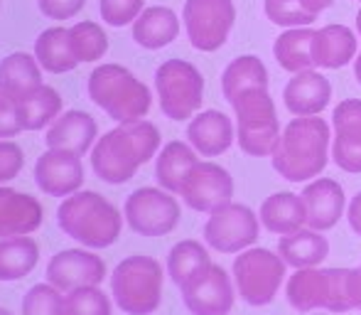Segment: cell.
Listing matches in <instances>:
<instances>
[{
	"label": "cell",
	"instance_id": "cell-46",
	"mask_svg": "<svg viewBox=\"0 0 361 315\" xmlns=\"http://www.w3.org/2000/svg\"><path fill=\"white\" fill-rule=\"evenodd\" d=\"M357 32H359V40H361V8H359V15H357Z\"/></svg>",
	"mask_w": 361,
	"mask_h": 315
},
{
	"label": "cell",
	"instance_id": "cell-10",
	"mask_svg": "<svg viewBox=\"0 0 361 315\" xmlns=\"http://www.w3.org/2000/svg\"><path fill=\"white\" fill-rule=\"evenodd\" d=\"M180 202L162 187H138L126 197L123 220L140 237H165L180 225Z\"/></svg>",
	"mask_w": 361,
	"mask_h": 315
},
{
	"label": "cell",
	"instance_id": "cell-37",
	"mask_svg": "<svg viewBox=\"0 0 361 315\" xmlns=\"http://www.w3.org/2000/svg\"><path fill=\"white\" fill-rule=\"evenodd\" d=\"M23 315H67L64 293L52 283H35L23 296Z\"/></svg>",
	"mask_w": 361,
	"mask_h": 315
},
{
	"label": "cell",
	"instance_id": "cell-36",
	"mask_svg": "<svg viewBox=\"0 0 361 315\" xmlns=\"http://www.w3.org/2000/svg\"><path fill=\"white\" fill-rule=\"evenodd\" d=\"M67 315H114V303L101 286H84L64 293Z\"/></svg>",
	"mask_w": 361,
	"mask_h": 315
},
{
	"label": "cell",
	"instance_id": "cell-6",
	"mask_svg": "<svg viewBox=\"0 0 361 315\" xmlns=\"http://www.w3.org/2000/svg\"><path fill=\"white\" fill-rule=\"evenodd\" d=\"M236 114V143L251 158L273 155L281 141V124H278L276 104H273L268 86H251L236 94L231 101Z\"/></svg>",
	"mask_w": 361,
	"mask_h": 315
},
{
	"label": "cell",
	"instance_id": "cell-21",
	"mask_svg": "<svg viewBox=\"0 0 361 315\" xmlns=\"http://www.w3.org/2000/svg\"><path fill=\"white\" fill-rule=\"evenodd\" d=\"M307 207V227L314 232H327L339 222L344 212V190L332 177H317L302 190Z\"/></svg>",
	"mask_w": 361,
	"mask_h": 315
},
{
	"label": "cell",
	"instance_id": "cell-42",
	"mask_svg": "<svg viewBox=\"0 0 361 315\" xmlns=\"http://www.w3.org/2000/svg\"><path fill=\"white\" fill-rule=\"evenodd\" d=\"M86 0H37V8L49 20H72L81 13Z\"/></svg>",
	"mask_w": 361,
	"mask_h": 315
},
{
	"label": "cell",
	"instance_id": "cell-16",
	"mask_svg": "<svg viewBox=\"0 0 361 315\" xmlns=\"http://www.w3.org/2000/svg\"><path fill=\"white\" fill-rule=\"evenodd\" d=\"M35 182L49 197H69L84 185L81 155L72 150L47 148L35 162Z\"/></svg>",
	"mask_w": 361,
	"mask_h": 315
},
{
	"label": "cell",
	"instance_id": "cell-7",
	"mask_svg": "<svg viewBox=\"0 0 361 315\" xmlns=\"http://www.w3.org/2000/svg\"><path fill=\"white\" fill-rule=\"evenodd\" d=\"M288 303L300 313L329 311L347 313L349 303V268H295L286 286Z\"/></svg>",
	"mask_w": 361,
	"mask_h": 315
},
{
	"label": "cell",
	"instance_id": "cell-31",
	"mask_svg": "<svg viewBox=\"0 0 361 315\" xmlns=\"http://www.w3.org/2000/svg\"><path fill=\"white\" fill-rule=\"evenodd\" d=\"M39 261V246L32 237L0 239V281L13 283L30 276Z\"/></svg>",
	"mask_w": 361,
	"mask_h": 315
},
{
	"label": "cell",
	"instance_id": "cell-12",
	"mask_svg": "<svg viewBox=\"0 0 361 315\" xmlns=\"http://www.w3.org/2000/svg\"><path fill=\"white\" fill-rule=\"evenodd\" d=\"M261 222L256 212L246 205H228L219 207L204 222V242L214 251L221 254H241L258 239Z\"/></svg>",
	"mask_w": 361,
	"mask_h": 315
},
{
	"label": "cell",
	"instance_id": "cell-32",
	"mask_svg": "<svg viewBox=\"0 0 361 315\" xmlns=\"http://www.w3.org/2000/svg\"><path fill=\"white\" fill-rule=\"evenodd\" d=\"M15 104H18L20 121H23L25 131L49 129V124L62 114V96L47 84L37 86V89L30 91L23 99H18Z\"/></svg>",
	"mask_w": 361,
	"mask_h": 315
},
{
	"label": "cell",
	"instance_id": "cell-33",
	"mask_svg": "<svg viewBox=\"0 0 361 315\" xmlns=\"http://www.w3.org/2000/svg\"><path fill=\"white\" fill-rule=\"evenodd\" d=\"M312 37L314 30L310 28H295L283 32L273 44V54H276V62L281 64V69H286L290 74L312 69Z\"/></svg>",
	"mask_w": 361,
	"mask_h": 315
},
{
	"label": "cell",
	"instance_id": "cell-2",
	"mask_svg": "<svg viewBox=\"0 0 361 315\" xmlns=\"http://www.w3.org/2000/svg\"><path fill=\"white\" fill-rule=\"evenodd\" d=\"M329 126L317 116H298L281 133L273 150V167L288 182H307L327 167Z\"/></svg>",
	"mask_w": 361,
	"mask_h": 315
},
{
	"label": "cell",
	"instance_id": "cell-29",
	"mask_svg": "<svg viewBox=\"0 0 361 315\" xmlns=\"http://www.w3.org/2000/svg\"><path fill=\"white\" fill-rule=\"evenodd\" d=\"M35 57L44 72L67 74L76 64H81L74 54L69 28H47L35 40Z\"/></svg>",
	"mask_w": 361,
	"mask_h": 315
},
{
	"label": "cell",
	"instance_id": "cell-30",
	"mask_svg": "<svg viewBox=\"0 0 361 315\" xmlns=\"http://www.w3.org/2000/svg\"><path fill=\"white\" fill-rule=\"evenodd\" d=\"M212 266V256L207 246L197 239H182L167 254V276L177 288L187 286L192 278H197L202 271Z\"/></svg>",
	"mask_w": 361,
	"mask_h": 315
},
{
	"label": "cell",
	"instance_id": "cell-3",
	"mask_svg": "<svg viewBox=\"0 0 361 315\" xmlns=\"http://www.w3.org/2000/svg\"><path fill=\"white\" fill-rule=\"evenodd\" d=\"M123 215L114 202L94 190H79L64 197L57 207V225L69 239L86 249H109L118 242L123 230Z\"/></svg>",
	"mask_w": 361,
	"mask_h": 315
},
{
	"label": "cell",
	"instance_id": "cell-40",
	"mask_svg": "<svg viewBox=\"0 0 361 315\" xmlns=\"http://www.w3.org/2000/svg\"><path fill=\"white\" fill-rule=\"evenodd\" d=\"M25 167V153L15 141H0V185L15 180Z\"/></svg>",
	"mask_w": 361,
	"mask_h": 315
},
{
	"label": "cell",
	"instance_id": "cell-47",
	"mask_svg": "<svg viewBox=\"0 0 361 315\" xmlns=\"http://www.w3.org/2000/svg\"><path fill=\"white\" fill-rule=\"evenodd\" d=\"M0 315H13V313H10L8 308H3V306H0Z\"/></svg>",
	"mask_w": 361,
	"mask_h": 315
},
{
	"label": "cell",
	"instance_id": "cell-25",
	"mask_svg": "<svg viewBox=\"0 0 361 315\" xmlns=\"http://www.w3.org/2000/svg\"><path fill=\"white\" fill-rule=\"evenodd\" d=\"M197 150L190 143L182 141H170L167 145H162V150L155 158V180L162 190L180 195L182 185H185L187 175L192 172V167L197 165Z\"/></svg>",
	"mask_w": 361,
	"mask_h": 315
},
{
	"label": "cell",
	"instance_id": "cell-18",
	"mask_svg": "<svg viewBox=\"0 0 361 315\" xmlns=\"http://www.w3.org/2000/svg\"><path fill=\"white\" fill-rule=\"evenodd\" d=\"M42 220L44 210L37 197L0 185V239L35 234Z\"/></svg>",
	"mask_w": 361,
	"mask_h": 315
},
{
	"label": "cell",
	"instance_id": "cell-45",
	"mask_svg": "<svg viewBox=\"0 0 361 315\" xmlns=\"http://www.w3.org/2000/svg\"><path fill=\"white\" fill-rule=\"evenodd\" d=\"M354 77H357V81L361 84V52L354 57Z\"/></svg>",
	"mask_w": 361,
	"mask_h": 315
},
{
	"label": "cell",
	"instance_id": "cell-5",
	"mask_svg": "<svg viewBox=\"0 0 361 315\" xmlns=\"http://www.w3.org/2000/svg\"><path fill=\"white\" fill-rule=\"evenodd\" d=\"M162 263L145 254L126 256L111 273V296L118 311L128 315H150L162 303Z\"/></svg>",
	"mask_w": 361,
	"mask_h": 315
},
{
	"label": "cell",
	"instance_id": "cell-39",
	"mask_svg": "<svg viewBox=\"0 0 361 315\" xmlns=\"http://www.w3.org/2000/svg\"><path fill=\"white\" fill-rule=\"evenodd\" d=\"M143 5L145 0H101L99 13L101 20L111 28H126L138 20V15L145 10Z\"/></svg>",
	"mask_w": 361,
	"mask_h": 315
},
{
	"label": "cell",
	"instance_id": "cell-34",
	"mask_svg": "<svg viewBox=\"0 0 361 315\" xmlns=\"http://www.w3.org/2000/svg\"><path fill=\"white\" fill-rule=\"evenodd\" d=\"M251 86H268V69L253 54L236 57L221 74V91L224 99L231 101L236 94L251 89Z\"/></svg>",
	"mask_w": 361,
	"mask_h": 315
},
{
	"label": "cell",
	"instance_id": "cell-26",
	"mask_svg": "<svg viewBox=\"0 0 361 315\" xmlns=\"http://www.w3.org/2000/svg\"><path fill=\"white\" fill-rule=\"evenodd\" d=\"M42 86V67L27 52H13L0 59V91L13 101Z\"/></svg>",
	"mask_w": 361,
	"mask_h": 315
},
{
	"label": "cell",
	"instance_id": "cell-28",
	"mask_svg": "<svg viewBox=\"0 0 361 315\" xmlns=\"http://www.w3.org/2000/svg\"><path fill=\"white\" fill-rule=\"evenodd\" d=\"M278 254L293 268L319 266L329 256V242L327 237H322V232L298 230L278 239Z\"/></svg>",
	"mask_w": 361,
	"mask_h": 315
},
{
	"label": "cell",
	"instance_id": "cell-4",
	"mask_svg": "<svg viewBox=\"0 0 361 315\" xmlns=\"http://www.w3.org/2000/svg\"><path fill=\"white\" fill-rule=\"evenodd\" d=\"M86 91L89 99L118 124L145 119L152 106L150 89L121 64H99L86 79Z\"/></svg>",
	"mask_w": 361,
	"mask_h": 315
},
{
	"label": "cell",
	"instance_id": "cell-22",
	"mask_svg": "<svg viewBox=\"0 0 361 315\" xmlns=\"http://www.w3.org/2000/svg\"><path fill=\"white\" fill-rule=\"evenodd\" d=\"M187 138H190V145L202 158H216L226 153L233 141H236L233 138L231 119L214 109L192 116L190 126H187Z\"/></svg>",
	"mask_w": 361,
	"mask_h": 315
},
{
	"label": "cell",
	"instance_id": "cell-14",
	"mask_svg": "<svg viewBox=\"0 0 361 315\" xmlns=\"http://www.w3.org/2000/svg\"><path fill=\"white\" fill-rule=\"evenodd\" d=\"M44 276L54 288L69 293L84 286H101L106 278V263L96 256L94 249H62L49 258Z\"/></svg>",
	"mask_w": 361,
	"mask_h": 315
},
{
	"label": "cell",
	"instance_id": "cell-24",
	"mask_svg": "<svg viewBox=\"0 0 361 315\" xmlns=\"http://www.w3.org/2000/svg\"><path fill=\"white\" fill-rule=\"evenodd\" d=\"M258 217H261V225L271 234L283 237V234H293V232L302 230V225H307V207H305L302 195L276 192V195L266 197Z\"/></svg>",
	"mask_w": 361,
	"mask_h": 315
},
{
	"label": "cell",
	"instance_id": "cell-8",
	"mask_svg": "<svg viewBox=\"0 0 361 315\" xmlns=\"http://www.w3.org/2000/svg\"><path fill=\"white\" fill-rule=\"evenodd\" d=\"M286 266L281 254L271 249H243L241 256L233 258V281L243 303L253 308L268 306L276 301L283 281Z\"/></svg>",
	"mask_w": 361,
	"mask_h": 315
},
{
	"label": "cell",
	"instance_id": "cell-17",
	"mask_svg": "<svg viewBox=\"0 0 361 315\" xmlns=\"http://www.w3.org/2000/svg\"><path fill=\"white\" fill-rule=\"evenodd\" d=\"M334 143L332 160L339 170L359 175L361 172V99L339 101L332 114Z\"/></svg>",
	"mask_w": 361,
	"mask_h": 315
},
{
	"label": "cell",
	"instance_id": "cell-38",
	"mask_svg": "<svg viewBox=\"0 0 361 315\" xmlns=\"http://www.w3.org/2000/svg\"><path fill=\"white\" fill-rule=\"evenodd\" d=\"M263 10L273 25H283V28H307L317 20V15L307 13L300 0H266Z\"/></svg>",
	"mask_w": 361,
	"mask_h": 315
},
{
	"label": "cell",
	"instance_id": "cell-44",
	"mask_svg": "<svg viewBox=\"0 0 361 315\" xmlns=\"http://www.w3.org/2000/svg\"><path fill=\"white\" fill-rule=\"evenodd\" d=\"M334 0H300V5H302L307 13H312V15H319L322 10H327L329 5H332Z\"/></svg>",
	"mask_w": 361,
	"mask_h": 315
},
{
	"label": "cell",
	"instance_id": "cell-9",
	"mask_svg": "<svg viewBox=\"0 0 361 315\" xmlns=\"http://www.w3.org/2000/svg\"><path fill=\"white\" fill-rule=\"evenodd\" d=\"M155 91L160 111L170 121H187L202 109L204 77L187 59H167L155 72Z\"/></svg>",
	"mask_w": 361,
	"mask_h": 315
},
{
	"label": "cell",
	"instance_id": "cell-23",
	"mask_svg": "<svg viewBox=\"0 0 361 315\" xmlns=\"http://www.w3.org/2000/svg\"><path fill=\"white\" fill-rule=\"evenodd\" d=\"M357 57V35L347 25H324L314 30L312 37V59L314 67L339 69Z\"/></svg>",
	"mask_w": 361,
	"mask_h": 315
},
{
	"label": "cell",
	"instance_id": "cell-27",
	"mask_svg": "<svg viewBox=\"0 0 361 315\" xmlns=\"http://www.w3.org/2000/svg\"><path fill=\"white\" fill-rule=\"evenodd\" d=\"M180 35V20L170 8L152 5L145 8L133 23V40L135 44L145 49H162L170 42H175Z\"/></svg>",
	"mask_w": 361,
	"mask_h": 315
},
{
	"label": "cell",
	"instance_id": "cell-13",
	"mask_svg": "<svg viewBox=\"0 0 361 315\" xmlns=\"http://www.w3.org/2000/svg\"><path fill=\"white\" fill-rule=\"evenodd\" d=\"M180 197L190 210L212 215L219 207L228 205L233 197V177L226 167L216 162L202 160L192 167L185 185L180 190Z\"/></svg>",
	"mask_w": 361,
	"mask_h": 315
},
{
	"label": "cell",
	"instance_id": "cell-1",
	"mask_svg": "<svg viewBox=\"0 0 361 315\" xmlns=\"http://www.w3.org/2000/svg\"><path fill=\"white\" fill-rule=\"evenodd\" d=\"M160 150V131L145 119L126 121L104 133L91 148V170L106 185H126L140 165Z\"/></svg>",
	"mask_w": 361,
	"mask_h": 315
},
{
	"label": "cell",
	"instance_id": "cell-20",
	"mask_svg": "<svg viewBox=\"0 0 361 315\" xmlns=\"http://www.w3.org/2000/svg\"><path fill=\"white\" fill-rule=\"evenodd\" d=\"M332 99V84L314 69L293 74V79L283 89L286 109L293 116H317L329 106Z\"/></svg>",
	"mask_w": 361,
	"mask_h": 315
},
{
	"label": "cell",
	"instance_id": "cell-19",
	"mask_svg": "<svg viewBox=\"0 0 361 315\" xmlns=\"http://www.w3.org/2000/svg\"><path fill=\"white\" fill-rule=\"evenodd\" d=\"M96 141H99V126H96L94 116L86 114V111H67V114H59L57 119L49 124L47 133H44L47 148L72 150L76 155L89 153Z\"/></svg>",
	"mask_w": 361,
	"mask_h": 315
},
{
	"label": "cell",
	"instance_id": "cell-35",
	"mask_svg": "<svg viewBox=\"0 0 361 315\" xmlns=\"http://www.w3.org/2000/svg\"><path fill=\"white\" fill-rule=\"evenodd\" d=\"M69 37L79 62H99L109 52V37L96 23H76L74 28H69Z\"/></svg>",
	"mask_w": 361,
	"mask_h": 315
},
{
	"label": "cell",
	"instance_id": "cell-41",
	"mask_svg": "<svg viewBox=\"0 0 361 315\" xmlns=\"http://www.w3.org/2000/svg\"><path fill=\"white\" fill-rule=\"evenodd\" d=\"M23 121H20V111L10 96H5L0 91V141L3 138H15L23 133Z\"/></svg>",
	"mask_w": 361,
	"mask_h": 315
},
{
	"label": "cell",
	"instance_id": "cell-43",
	"mask_svg": "<svg viewBox=\"0 0 361 315\" xmlns=\"http://www.w3.org/2000/svg\"><path fill=\"white\" fill-rule=\"evenodd\" d=\"M347 220H349V227L361 237V192L354 195V200L349 202V210H347Z\"/></svg>",
	"mask_w": 361,
	"mask_h": 315
},
{
	"label": "cell",
	"instance_id": "cell-15",
	"mask_svg": "<svg viewBox=\"0 0 361 315\" xmlns=\"http://www.w3.org/2000/svg\"><path fill=\"white\" fill-rule=\"evenodd\" d=\"M182 291V303L192 315H228L233 308L231 276L221 266L212 263L207 271L192 278Z\"/></svg>",
	"mask_w": 361,
	"mask_h": 315
},
{
	"label": "cell",
	"instance_id": "cell-11",
	"mask_svg": "<svg viewBox=\"0 0 361 315\" xmlns=\"http://www.w3.org/2000/svg\"><path fill=\"white\" fill-rule=\"evenodd\" d=\"M187 37L200 52H216L228 40L236 20L231 0H187L182 10Z\"/></svg>",
	"mask_w": 361,
	"mask_h": 315
}]
</instances>
